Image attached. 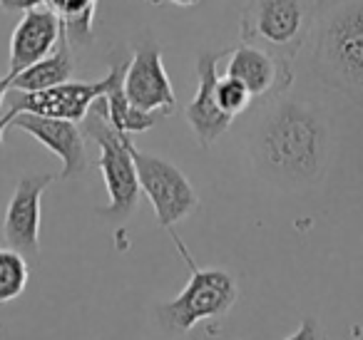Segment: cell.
Returning <instances> with one entry per match:
<instances>
[{"mask_svg":"<svg viewBox=\"0 0 363 340\" xmlns=\"http://www.w3.org/2000/svg\"><path fill=\"white\" fill-rule=\"evenodd\" d=\"M122 87L132 105L157 117L172 115L177 107V95L162 62V50L152 40L140 42L132 52V60L125 67Z\"/></svg>","mask_w":363,"mask_h":340,"instance_id":"ba28073f","label":"cell"},{"mask_svg":"<svg viewBox=\"0 0 363 340\" xmlns=\"http://www.w3.org/2000/svg\"><path fill=\"white\" fill-rule=\"evenodd\" d=\"M30 278V268L21 251L0 249V303H11L18 295H23Z\"/></svg>","mask_w":363,"mask_h":340,"instance_id":"e0dca14e","label":"cell"},{"mask_svg":"<svg viewBox=\"0 0 363 340\" xmlns=\"http://www.w3.org/2000/svg\"><path fill=\"white\" fill-rule=\"evenodd\" d=\"M169 3H174V6H182V8H189V6H197L199 0H169Z\"/></svg>","mask_w":363,"mask_h":340,"instance_id":"44dd1931","label":"cell"},{"mask_svg":"<svg viewBox=\"0 0 363 340\" xmlns=\"http://www.w3.org/2000/svg\"><path fill=\"white\" fill-rule=\"evenodd\" d=\"M227 55L224 52H202L197 60V92H194L192 102L184 110L187 125L192 127L194 137H197L199 147H212L219 142V137L232 127V120L227 112L219 107L214 87H217V65L219 60Z\"/></svg>","mask_w":363,"mask_h":340,"instance_id":"7c38bea8","label":"cell"},{"mask_svg":"<svg viewBox=\"0 0 363 340\" xmlns=\"http://www.w3.org/2000/svg\"><path fill=\"white\" fill-rule=\"evenodd\" d=\"M132 159H135L140 189L150 199L157 224L162 229H174L182 219H187L199 206L197 191L179 166L157 154L140 152L135 144H132Z\"/></svg>","mask_w":363,"mask_h":340,"instance_id":"52a82bcc","label":"cell"},{"mask_svg":"<svg viewBox=\"0 0 363 340\" xmlns=\"http://www.w3.org/2000/svg\"><path fill=\"white\" fill-rule=\"evenodd\" d=\"M60 33L62 23L50 6H40L23 13L21 23L11 35V75L26 70L28 65L55 50Z\"/></svg>","mask_w":363,"mask_h":340,"instance_id":"4fadbf2b","label":"cell"},{"mask_svg":"<svg viewBox=\"0 0 363 340\" xmlns=\"http://www.w3.org/2000/svg\"><path fill=\"white\" fill-rule=\"evenodd\" d=\"M311 18V0H247L242 11V40L294 60L308 35Z\"/></svg>","mask_w":363,"mask_h":340,"instance_id":"5b68a950","label":"cell"},{"mask_svg":"<svg viewBox=\"0 0 363 340\" xmlns=\"http://www.w3.org/2000/svg\"><path fill=\"white\" fill-rule=\"evenodd\" d=\"M249 154L267 181L284 189L316 184L326 169L328 127L321 112L286 92L269 97L249 132Z\"/></svg>","mask_w":363,"mask_h":340,"instance_id":"6da1fadb","label":"cell"},{"mask_svg":"<svg viewBox=\"0 0 363 340\" xmlns=\"http://www.w3.org/2000/svg\"><path fill=\"white\" fill-rule=\"evenodd\" d=\"M80 122H82V135L100 147L97 166H100L107 196H110V204L105 209H97V214L107 216V219L127 221L137 211L140 194H142L135 159H132L130 135L115 130V125L110 122L105 95L92 102L87 115Z\"/></svg>","mask_w":363,"mask_h":340,"instance_id":"277c9868","label":"cell"},{"mask_svg":"<svg viewBox=\"0 0 363 340\" xmlns=\"http://www.w3.org/2000/svg\"><path fill=\"white\" fill-rule=\"evenodd\" d=\"M214 95H217V102L229 117H237L242 112H247V107L252 105V92L242 85L239 80L229 75L217 77V87H214Z\"/></svg>","mask_w":363,"mask_h":340,"instance_id":"ac0fdd59","label":"cell"},{"mask_svg":"<svg viewBox=\"0 0 363 340\" xmlns=\"http://www.w3.org/2000/svg\"><path fill=\"white\" fill-rule=\"evenodd\" d=\"M127 62H115L107 72V77L92 82H60V85L45 87V90H13L11 110L0 117V147H3V137L6 130L11 127V122L16 120L21 112H33V115L43 117H60V120H72L80 122L87 115L90 105L102 97L112 87L115 77L125 70Z\"/></svg>","mask_w":363,"mask_h":340,"instance_id":"8992f818","label":"cell"},{"mask_svg":"<svg viewBox=\"0 0 363 340\" xmlns=\"http://www.w3.org/2000/svg\"><path fill=\"white\" fill-rule=\"evenodd\" d=\"M227 70L224 75L239 80L252 97H274L291 87L294 67L291 60L269 50L257 42L242 40L234 50H227Z\"/></svg>","mask_w":363,"mask_h":340,"instance_id":"9c48e42d","label":"cell"},{"mask_svg":"<svg viewBox=\"0 0 363 340\" xmlns=\"http://www.w3.org/2000/svg\"><path fill=\"white\" fill-rule=\"evenodd\" d=\"M11 127L28 132L33 140H38L43 147L52 152L62 162L60 179H72L80 176L87 169V149L82 127L72 120H60V117H43L33 112H21Z\"/></svg>","mask_w":363,"mask_h":340,"instance_id":"8fae6325","label":"cell"},{"mask_svg":"<svg viewBox=\"0 0 363 340\" xmlns=\"http://www.w3.org/2000/svg\"><path fill=\"white\" fill-rule=\"evenodd\" d=\"M122 77H125V70L115 77L112 87L105 92L107 117H110V122L115 125V130L125 132V135H137V132L152 130V127L157 125V115L140 110V107H135L130 100H127L125 87H122Z\"/></svg>","mask_w":363,"mask_h":340,"instance_id":"9a60e30c","label":"cell"},{"mask_svg":"<svg viewBox=\"0 0 363 340\" xmlns=\"http://www.w3.org/2000/svg\"><path fill=\"white\" fill-rule=\"evenodd\" d=\"M11 82H13V75L8 72V75L0 77V105H3V100H6V95L11 92Z\"/></svg>","mask_w":363,"mask_h":340,"instance_id":"ffe728a7","label":"cell"},{"mask_svg":"<svg viewBox=\"0 0 363 340\" xmlns=\"http://www.w3.org/2000/svg\"><path fill=\"white\" fill-rule=\"evenodd\" d=\"M48 0H0V8L8 13H26L33 11V8L45 6Z\"/></svg>","mask_w":363,"mask_h":340,"instance_id":"d6986e66","label":"cell"},{"mask_svg":"<svg viewBox=\"0 0 363 340\" xmlns=\"http://www.w3.org/2000/svg\"><path fill=\"white\" fill-rule=\"evenodd\" d=\"M306 38L323 85L363 102V0H318Z\"/></svg>","mask_w":363,"mask_h":340,"instance_id":"7a4b0ae2","label":"cell"},{"mask_svg":"<svg viewBox=\"0 0 363 340\" xmlns=\"http://www.w3.org/2000/svg\"><path fill=\"white\" fill-rule=\"evenodd\" d=\"M142 3H150V6H160L162 0H142Z\"/></svg>","mask_w":363,"mask_h":340,"instance_id":"7402d4cb","label":"cell"},{"mask_svg":"<svg viewBox=\"0 0 363 340\" xmlns=\"http://www.w3.org/2000/svg\"><path fill=\"white\" fill-rule=\"evenodd\" d=\"M48 6L57 13L67 40L75 45L92 42L97 0H48Z\"/></svg>","mask_w":363,"mask_h":340,"instance_id":"2e32d148","label":"cell"},{"mask_svg":"<svg viewBox=\"0 0 363 340\" xmlns=\"http://www.w3.org/2000/svg\"><path fill=\"white\" fill-rule=\"evenodd\" d=\"M172 231L177 249H179L184 264L189 266V280L187 285L179 290L167 303L157 305V323L164 333L169 335H187L199 323H209V320H219L232 310V305L239 298L237 280L229 271L222 268H199L194 264L192 254L184 249L182 239Z\"/></svg>","mask_w":363,"mask_h":340,"instance_id":"3957f363","label":"cell"},{"mask_svg":"<svg viewBox=\"0 0 363 340\" xmlns=\"http://www.w3.org/2000/svg\"><path fill=\"white\" fill-rule=\"evenodd\" d=\"M75 72V57H72V42L67 40L65 30L60 33L55 50L48 52L45 57H40L38 62L28 65L26 70L16 72L11 82V90H45V87L60 85V82L72 80Z\"/></svg>","mask_w":363,"mask_h":340,"instance_id":"5bb4252c","label":"cell"},{"mask_svg":"<svg viewBox=\"0 0 363 340\" xmlns=\"http://www.w3.org/2000/svg\"><path fill=\"white\" fill-rule=\"evenodd\" d=\"M52 179H55L52 174L23 176L6 206L3 239L26 259H33L40 251V201Z\"/></svg>","mask_w":363,"mask_h":340,"instance_id":"30bf717a","label":"cell"}]
</instances>
